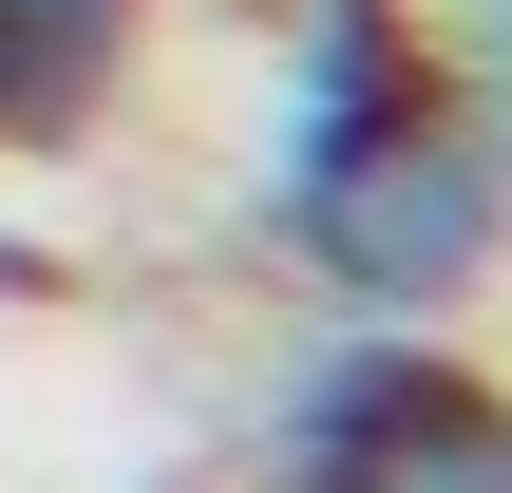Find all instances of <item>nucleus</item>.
Listing matches in <instances>:
<instances>
[{
    "label": "nucleus",
    "instance_id": "obj_1",
    "mask_svg": "<svg viewBox=\"0 0 512 493\" xmlns=\"http://www.w3.org/2000/svg\"><path fill=\"white\" fill-rule=\"evenodd\" d=\"M247 228L323 285V323H456L512 266V171L437 76L418 0H285Z\"/></svg>",
    "mask_w": 512,
    "mask_h": 493
},
{
    "label": "nucleus",
    "instance_id": "obj_2",
    "mask_svg": "<svg viewBox=\"0 0 512 493\" xmlns=\"http://www.w3.org/2000/svg\"><path fill=\"white\" fill-rule=\"evenodd\" d=\"M266 493H512V380L456 361V323H323L266 399Z\"/></svg>",
    "mask_w": 512,
    "mask_h": 493
},
{
    "label": "nucleus",
    "instance_id": "obj_3",
    "mask_svg": "<svg viewBox=\"0 0 512 493\" xmlns=\"http://www.w3.org/2000/svg\"><path fill=\"white\" fill-rule=\"evenodd\" d=\"M152 0H0V152H57L114 76H133Z\"/></svg>",
    "mask_w": 512,
    "mask_h": 493
},
{
    "label": "nucleus",
    "instance_id": "obj_4",
    "mask_svg": "<svg viewBox=\"0 0 512 493\" xmlns=\"http://www.w3.org/2000/svg\"><path fill=\"white\" fill-rule=\"evenodd\" d=\"M437 76H456V114L494 133V171H512V0H456L437 19Z\"/></svg>",
    "mask_w": 512,
    "mask_h": 493
}]
</instances>
